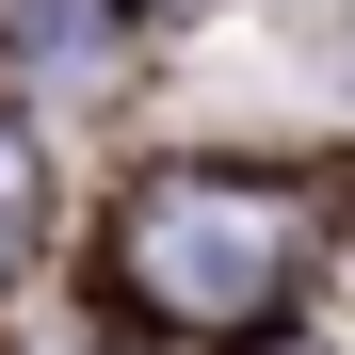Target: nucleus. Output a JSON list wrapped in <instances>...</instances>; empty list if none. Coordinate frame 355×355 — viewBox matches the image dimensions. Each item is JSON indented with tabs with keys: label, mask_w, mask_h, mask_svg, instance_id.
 <instances>
[{
	"label": "nucleus",
	"mask_w": 355,
	"mask_h": 355,
	"mask_svg": "<svg viewBox=\"0 0 355 355\" xmlns=\"http://www.w3.org/2000/svg\"><path fill=\"white\" fill-rule=\"evenodd\" d=\"M113 275H130V307L194 323V339H243L291 307V275H307V194L259 162H178L146 178L130 210H113Z\"/></svg>",
	"instance_id": "obj_1"
},
{
	"label": "nucleus",
	"mask_w": 355,
	"mask_h": 355,
	"mask_svg": "<svg viewBox=\"0 0 355 355\" xmlns=\"http://www.w3.org/2000/svg\"><path fill=\"white\" fill-rule=\"evenodd\" d=\"M17 210H33V162H17V130H0V243H17Z\"/></svg>",
	"instance_id": "obj_2"
}]
</instances>
